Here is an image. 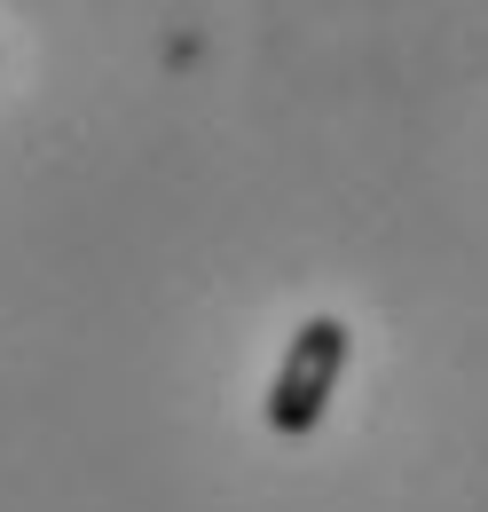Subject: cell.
I'll list each match as a JSON object with an SVG mask.
<instances>
[{
	"label": "cell",
	"mask_w": 488,
	"mask_h": 512,
	"mask_svg": "<svg viewBox=\"0 0 488 512\" xmlns=\"http://www.w3.org/2000/svg\"><path fill=\"white\" fill-rule=\"evenodd\" d=\"M347 355H355V331L339 316H307L292 331V347H284V363H276V379H268V426L284 434V442H300L323 426V410H331V394L347 379Z\"/></svg>",
	"instance_id": "cell-1"
}]
</instances>
